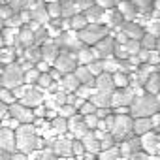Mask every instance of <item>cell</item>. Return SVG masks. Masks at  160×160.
<instances>
[{"instance_id":"8992f818","label":"cell","mask_w":160,"mask_h":160,"mask_svg":"<svg viewBox=\"0 0 160 160\" xmlns=\"http://www.w3.org/2000/svg\"><path fill=\"white\" fill-rule=\"evenodd\" d=\"M136 98V91L132 87H124V89H115V92L111 94V108H130V104Z\"/></svg>"},{"instance_id":"5bb4252c","label":"cell","mask_w":160,"mask_h":160,"mask_svg":"<svg viewBox=\"0 0 160 160\" xmlns=\"http://www.w3.org/2000/svg\"><path fill=\"white\" fill-rule=\"evenodd\" d=\"M19 104H23V106H27V108H30V109L42 106V104H43V91H40L38 87H30V91L19 100Z\"/></svg>"},{"instance_id":"5b68a950","label":"cell","mask_w":160,"mask_h":160,"mask_svg":"<svg viewBox=\"0 0 160 160\" xmlns=\"http://www.w3.org/2000/svg\"><path fill=\"white\" fill-rule=\"evenodd\" d=\"M23 77H25V72H23V68L19 66V62L8 64V66L2 70V75H0V79H2V87H4V89H10V91L25 83Z\"/></svg>"},{"instance_id":"9c48e42d","label":"cell","mask_w":160,"mask_h":160,"mask_svg":"<svg viewBox=\"0 0 160 160\" xmlns=\"http://www.w3.org/2000/svg\"><path fill=\"white\" fill-rule=\"evenodd\" d=\"M55 43L57 45H60V47H68V49H72V51H79L83 47V42L79 40V36H77V32L75 30H64V32H60V36L55 40Z\"/></svg>"},{"instance_id":"2e32d148","label":"cell","mask_w":160,"mask_h":160,"mask_svg":"<svg viewBox=\"0 0 160 160\" xmlns=\"http://www.w3.org/2000/svg\"><path fill=\"white\" fill-rule=\"evenodd\" d=\"M94 89L100 91V92H106V94H113L115 92V85H113V75L104 72L100 75L94 77Z\"/></svg>"},{"instance_id":"44dd1931","label":"cell","mask_w":160,"mask_h":160,"mask_svg":"<svg viewBox=\"0 0 160 160\" xmlns=\"http://www.w3.org/2000/svg\"><path fill=\"white\" fill-rule=\"evenodd\" d=\"M75 57H77V66H87V64H91L96 58L94 51L89 45H83L79 51H75Z\"/></svg>"},{"instance_id":"e0dca14e","label":"cell","mask_w":160,"mask_h":160,"mask_svg":"<svg viewBox=\"0 0 160 160\" xmlns=\"http://www.w3.org/2000/svg\"><path fill=\"white\" fill-rule=\"evenodd\" d=\"M42 60H45L49 66H53L55 64V60H57V57H58V45L55 43V42H43L42 43Z\"/></svg>"},{"instance_id":"11a10c76","label":"cell","mask_w":160,"mask_h":160,"mask_svg":"<svg viewBox=\"0 0 160 160\" xmlns=\"http://www.w3.org/2000/svg\"><path fill=\"white\" fill-rule=\"evenodd\" d=\"M8 117V106L0 102V119H6Z\"/></svg>"},{"instance_id":"74e56055","label":"cell","mask_w":160,"mask_h":160,"mask_svg":"<svg viewBox=\"0 0 160 160\" xmlns=\"http://www.w3.org/2000/svg\"><path fill=\"white\" fill-rule=\"evenodd\" d=\"M47 12L51 19H58L60 15V0H53V2H47Z\"/></svg>"},{"instance_id":"1f68e13d","label":"cell","mask_w":160,"mask_h":160,"mask_svg":"<svg viewBox=\"0 0 160 160\" xmlns=\"http://www.w3.org/2000/svg\"><path fill=\"white\" fill-rule=\"evenodd\" d=\"M38 89L40 91H45V92H49L51 91V87L55 85V81H53V79H51V75H49V72L47 73H42L40 75V79H38Z\"/></svg>"},{"instance_id":"60d3db41","label":"cell","mask_w":160,"mask_h":160,"mask_svg":"<svg viewBox=\"0 0 160 160\" xmlns=\"http://www.w3.org/2000/svg\"><path fill=\"white\" fill-rule=\"evenodd\" d=\"M87 68H89V70H91V73L96 77V75L104 73V60H102V58H94L91 64H87Z\"/></svg>"},{"instance_id":"6f0895ef","label":"cell","mask_w":160,"mask_h":160,"mask_svg":"<svg viewBox=\"0 0 160 160\" xmlns=\"http://www.w3.org/2000/svg\"><path fill=\"white\" fill-rule=\"evenodd\" d=\"M0 160H10V152H6V151L0 149Z\"/></svg>"},{"instance_id":"484cf974","label":"cell","mask_w":160,"mask_h":160,"mask_svg":"<svg viewBox=\"0 0 160 160\" xmlns=\"http://www.w3.org/2000/svg\"><path fill=\"white\" fill-rule=\"evenodd\" d=\"M113 75V85L115 89H124V87H130V73H124V72H115L111 73Z\"/></svg>"},{"instance_id":"f546056e","label":"cell","mask_w":160,"mask_h":160,"mask_svg":"<svg viewBox=\"0 0 160 160\" xmlns=\"http://www.w3.org/2000/svg\"><path fill=\"white\" fill-rule=\"evenodd\" d=\"M51 128H53V130H57V132H58V136H60V134H66V132H68V119H64V117L57 115V117L51 121Z\"/></svg>"},{"instance_id":"ba28073f","label":"cell","mask_w":160,"mask_h":160,"mask_svg":"<svg viewBox=\"0 0 160 160\" xmlns=\"http://www.w3.org/2000/svg\"><path fill=\"white\" fill-rule=\"evenodd\" d=\"M53 66H55L57 70H60L62 75H64V73H72V72H75V68H77V57H75L73 53H70V51H60Z\"/></svg>"},{"instance_id":"d4e9b609","label":"cell","mask_w":160,"mask_h":160,"mask_svg":"<svg viewBox=\"0 0 160 160\" xmlns=\"http://www.w3.org/2000/svg\"><path fill=\"white\" fill-rule=\"evenodd\" d=\"M91 102H92L96 108H111V94L94 91V94L91 96Z\"/></svg>"},{"instance_id":"7a4b0ae2","label":"cell","mask_w":160,"mask_h":160,"mask_svg":"<svg viewBox=\"0 0 160 160\" xmlns=\"http://www.w3.org/2000/svg\"><path fill=\"white\" fill-rule=\"evenodd\" d=\"M156 111H160V106H158V100H156V94H149V92H141V94H136L134 102L130 104L128 108V113L132 119L136 117H151L154 115Z\"/></svg>"},{"instance_id":"ee69618b","label":"cell","mask_w":160,"mask_h":160,"mask_svg":"<svg viewBox=\"0 0 160 160\" xmlns=\"http://www.w3.org/2000/svg\"><path fill=\"white\" fill-rule=\"evenodd\" d=\"M83 122L87 124V128H89V130H96V128H98L100 119L96 117V113H92V115H85V117H83Z\"/></svg>"},{"instance_id":"e575fe53","label":"cell","mask_w":160,"mask_h":160,"mask_svg":"<svg viewBox=\"0 0 160 160\" xmlns=\"http://www.w3.org/2000/svg\"><path fill=\"white\" fill-rule=\"evenodd\" d=\"M40 75H42V72H38L36 68H30V70H27L25 72V77H23V81L27 83V85H36L38 83V79H40Z\"/></svg>"},{"instance_id":"f5cc1de1","label":"cell","mask_w":160,"mask_h":160,"mask_svg":"<svg viewBox=\"0 0 160 160\" xmlns=\"http://www.w3.org/2000/svg\"><path fill=\"white\" fill-rule=\"evenodd\" d=\"M49 75H51V79H53L55 83H57V81H60V79H62V72H60V70H57L55 66H53V68L49 70Z\"/></svg>"},{"instance_id":"f1b7e54d","label":"cell","mask_w":160,"mask_h":160,"mask_svg":"<svg viewBox=\"0 0 160 160\" xmlns=\"http://www.w3.org/2000/svg\"><path fill=\"white\" fill-rule=\"evenodd\" d=\"M15 60V51H13V47H0V64H12Z\"/></svg>"},{"instance_id":"d6986e66","label":"cell","mask_w":160,"mask_h":160,"mask_svg":"<svg viewBox=\"0 0 160 160\" xmlns=\"http://www.w3.org/2000/svg\"><path fill=\"white\" fill-rule=\"evenodd\" d=\"M19 45L23 47V49H28V47H32L36 42H34V30L28 27V25H23L21 28H19Z\"/></svg>"},{"instance_id":"ffe728a7","label":"cell","mask_w":160,"mask_h":160,"mask_svg":"<svg viewBox=\"0 0 160 160\" xmlns=\"http://www.w3.org/2000/svg\"><path fill=\"white\" fill-rule=\"evenodd\" d=\"M60 89L64 91V92H75L77 91V87L79 85H81V83H79V79L75 77V73L72 72V73H64L62 75V79H60Z\"/></svg>"},{"instance_id":"681fc988","label":"cell","mask_w":160,"mask_h":160,"mask_svg":"<svg viewBox=\"0 0 160 160\" xmlns=\"http://www.w3.org/2000/svg\"><path fill=\"white\" fill-rule=\"evenodd\" d=\"M34 68H36L38 72H42V73H47V72L51 70V66H49L45 60H40V62H36V64H34Z\"/></svg>"},{"instance_id":"3957f363","label":"cell","mask_w":160,"mask_h":160,"mask_svg":"<svg viewBox=\"0 0 160 160\" xmlns=\"http://www.w3.org/2000/svg\"><path fill=\"white\" fill-rule=\"evenodd\" d=\"M111 136L115 138V141H124V139H128V138L134 136V119L130 117V113L115 115Z\"/></svg>"},{"instance_id":"6da1fadb","label":"cell","mask_w":160,"mask_h":160,"mask_svg":"<svg viewBox=\"0 0 160 160\" xmlns=\"http://www.w3.org/2000/svg\"><path fill=\"white\" fill-rule=\"evenodd\" d=\"M15 145H17V151L28 154V152H32L34 149H42L43 139L38 138L34 124H21V126L15 130Z\"/></svg>"},{"instance_id":"94428289","label":"cell","mask_w":160,"mask_h":160,"mask_svg":"<svg viewBox=\"0 0 160 160\" xmlns=\"http://www.w3.org/2000/svg\"><path fill=\"white\" fill-rule=\"evenodd\" d=\"M0 89H2V79H0Z\"/></svg>"},{"instance_id":"bcb514c9","label":"cell","mask_w":160,"mask_h":160,"mask_svg":"<svg viewBox=\"0 0 160 160\" xmlns=\"http://www.w3.org/2000/svg\"><path fill=\"white\" fill-rule=\"evenodd\" d=\"M100 147H102V151H106V149H111V147H115V138L111 136V134H106L102 139H100Z\"/></svg>"},{"instance_id":"9a60e30c","label":"cell","mask_w":160,"mask_h":160,"mask_svg":"<svg viewBox=\"0 0 160 160\" xmlns=\"http://www.w3.org/2000/svg\"><path fill=\"white\" fill-rule=\"evenodd\" d=\"M0 149L6 151V152H15L17 145H15V132L10 128H0Z\"/></svg>"},{"instance_id":"8fae6325","label":"cell","mask_w":160,"mask_h":160,"mask_svg":"<svg viewBox=\"0 0 160 160\" xmlns=\"http://www.w3.org/2000/svg\"><path fill=\"white\" fill-rule=\"evenodd\" d=\"M92 51L96 55V58H108V57H113V51H115V40L111 36H106L104 40H100L96 45H92Z\"/></svg>"},{"instance_id":"52a82bcc","label":"cell","mask_w":160,"mask_h":160,"mask_svg":"<svg viewBox=\"0 0 160 160\" xmlns=\"http://www.w3.org/2000/svg\"><path fill=\"white\" fill-rule=\"evenodd\" d=\"M8 115L10 117H13V119H17L21 124H32L34 122V111L30 109V108H27V106H23V104H19V102H15V104H12V106H8Z\"/></svg>"},{"instance_id":"83f0119b","label":"cell","mask_w":160,"mask_h":160,"mask_svg":"<svg viewBox=\"0 0 160 160\" xmlns=\"http://www.w3.org/2000/svg\"><path fill=\"white\" fill-rule=\"evenodd\" d=\"M70 25H72V30L79 32V30H83V28H85V27L89 25V21H87L85 13L81 12V13H77V15H73V17L70 19Z\"/></svg>"},{"instance_id":"f6af8a7d","label":"cell","mask_w":160,"mask_h":160,"mask_svg":"<svg viewBox=\"0 0 160 160\" xmlns=\"http://www.w3.org/2000/svg\"><path fill=\"white\" fill-rule=\"evenodd\" d=\"M30 91V85H27V83H23V85H19V87H15V89H12V92H13V96L17 98V102L27 94Z\"/></svg>"},{"instance_id":"7402d4cb","label":"cell","mask_w":160,"mask_h":160,"mask_svg":"<svg viewBox=\"0 0 160 160\" xmlns=\"http://www.w3.org/2000/svg\"><path fill=\"white\" fill-rule=\"evenodd\" d=\"M83 145H85V152H92V154H98L100 151H102V147H100V139H96V136H94V132L91 130L83 139Z\"/></svg>"},{"instance_id":"d590c367","label":"cell","mask_w":160,"mask_h":160,"mask_svg":"<svg viewBox=\"0 0 160 160\" xmlns=\"http://www.w3.org/2000/svg\"><path fill=\"white\" fill-rule=\"evenodd\" d=\"M0 102L2 104H6V106H12V104H15L17 102V98L13 96V92L10 91V89H0Z\"/></svg>"},{"instance_id":"30bf717a","label":"cell","mask_w":160,"mask_h":160,"mask_svg":"<svg viewBox=\"0 0 160 160\" xmlns=\"http://www.w3.org/2000/svg\"><path fill=\"white\" fill-rule=\"evenodd\" d=\"M68 132L72 134V139H83L91 130L87 128V124L83 122V115H73L68 119Z\"/></svg>"},{"instance_id":"91938a15","label":"cell","mask_w":160,"mask_h":160,"mask_svg":"<svg viewBox=\"0 0 160 160\" xmlns=\"http://www.w3.org/2000/svg\"><path fill=\"white\" fill-rule=\"evenodd\" d=\"M2 28H4V21L0 19V32H2Z\"/></svg>"},{"instance_id":"9f6ffc18","label":"cell","mask_w":160,"mask_h":160,"mask_svg":"<svg viewBox=\"0 0 160 160\" xmlns=\"http://www.w3.org/2000/svg\"><path fill=\"white\" fill-rule=\"evenodd\" d=\"M83 160H98V154H92V152H85V154H83Z\"/></svg>"},{"instance_id":"603a6c76","label":"cell","mask_w":160,"mask_h":160,"mask_svg":"<svg viewBox=\"0 0 160 160\" xmlns=\"http://www.w3.org/2000/svg\"><path fill=\"white\" fill-rule=\"evenodd\" d=\"M2 38H4V45L6 47H13V45H17L19 43V28H12V27H4L2 28Z\"/></svg>"},{"instance_id":"7bdbcfd3","label":"cell","mask_w":160,"mask_h":160,"mask_svg":"<svg viewBox=\"0 0 160 160\" xmlns=\"http://www.w3.org/2000/svg\"><path fill=\"white\" fill-rule=\"evenodd\" d=\"M60 117H64V119H70V117H73V115H77V108H73V106H70V104H64V106H60L58 108V111H57Z\"/></svg>"},{"instance_id":"816d5d0a","label":"cell","mask_w":160,"mask_h":160,"mask_svg":"<svg viewBox=\"0 0 160 160\" xmlns=\"http://www.w3.org/2000/svg\"><path fill=\"white\" fill-rule=\"evenodd\" d=\"M109 115H111V108H98L96 109V117L98 119H106Z\"/></svg>"},{"instance_id":"ac0fdd59","label":"cell","mask_w":160,"mask_h":160,"mask_svg":"<svg viewBox=\"0 0 160 160\" xmlns=\"http://www.w3.org/2000/svg\"><path fill=\"white\" fill-rule=\"evenodd\" d=\"M151 130H154L151 117H136L134 119V136H143Z\"/></svg>"},{"instance_id":"4dcf8cb0","label":"cell","mask_w":160,"mask_h":160,"mask_svg":"<svg viewBox=\"0 0 160 160\" xmlns=\"http://www.w3.org/2000/svg\"><path fill=\"white\" fill-rule=\"evenodd\" d=\"M98 160H121V151H119V147H111V149L100 151V152H98Z\"/></svg>"},{"instance_id":"7dc6e473","label":"cell","mask_w":160,"mask_h":160,"mask_svg":"<svg viewBox=\"0 0 160 160\" xmlns=\"http://www.w3.org/2000/svg\"><path fill=\"white\" fill-rule=\"evenodd\" d=\"M2 126H4V128H10V130H17V128L21 126V122H19L17 119H13V117L8 115V117L4 119V124H2Z\"/></svg>"},{"instance_id":"277c9868","label":"cell","mask_w":160,"mask_h":160,"mask_svg":"<svg viewBox=\"0 0 160 160\" xmlns=\"http://www.w3.org/2000/svg\"><path fill=\"white\" fill-rule=\"evenodd\" d=\"M109 28L111 27H108V25H87L83 30H79L77 32V36H79V40L83 42V45H96L100 40H104L106 36H109Z\"/></svg>"},{"instance_id":"f907efd6","label":"cell","mask_w":160,"mask_h":160,"mask_svg":"<svg viewBox=\"0 0 160 160\" xmlns=\"http://www.w3.org/2000/svg\"><path fill=\"white\" fill-rule=\"evenodd\" d=\"M32 111H34V117H36V119H45L47 109H45V106H43V104H42V106H38V108H34Z\"/></svg>"},{"instance_id":"7c38bea8","label":"cell","mask_w":160,"mask_h":160,"mask_svg":"<svg viewBox=\"0 0 160 160\" xmlns=\"http://www.w3.org/2000/svg\"><path fill=\"white\" fill-rule=\"evenodd\" d=\"M119 151H121V156H124V158H130V156L141 152V141H139V136H132V138L121 141Z\"/></svg>"},{"instance_id":"cb8c5ba5","label":"cell","mask_w":160,"mask_h":160,"mask_svg":"<svg viewBox=\"0 0 160 160\" xmlns=\"http://www.w3.org/2000/svg\"><path fill=\"white\" fill-rule=\"evenodd\" d=\"M73 73H75V77L79 79L81 85H94V75L91 73V70L87 66H77Z\"/></svg>"},{"instance_id":"c3c4849f","label":"cell","mask_w":160,"mask_h":160,"mask_svg":"<svg viewBox=\"0 0 160 160\" xmlns=\"http://www.w3.org/2000/svg\"><path fill=\"white\" fill-rule=\"evenodd\" d=\"M40 160H58V156L51 151V149H43L42 151V158Z\"/></svg>"},{"instance_id":"680465c9","label":"cell","mask_w":160,"mask_h":160,"mask_svg":"<svg viewBox=\"0 0 160 160\" xmlns=\"http://www.w3.org/2000/svg\"><path fill=\"white\" fill-rule=\"evenodd\" d=\"M0 47H4V38H2V34H0Z\"/></svg>"},{"instance_id":"4fadbf2b","label":"cell","mask_w":160,"mask_h":160,"mask_svg":"<svg viewBox=\"0 0 160 160\" xmlns=\"http://www.w3.org/2000/svg\"><path fill=\"white\" fill-rule=\"evenodd\" d=\"M49 149L58 158H68V156H72V138H57Z\"/></svg>"},{"instance_id":"836d02e7","label":"cell","mask_w":160,"mask_h":160,"mask_svg":"<svg viewBox=\"0 0 160 160\" xmlns=\"http://www.w3.org/2000/svg\"><path fill=\"white\" fill-rule=\"evenodd\" d=\"M25 58H27V60H30L32 64L40 62V60H42V49H40V47H36V45H32V47L25 49Z\"/></svg>"},{"instance_id":"4316f807","label":"cell","mask_w":160,"mask_h":160,"mask_svg":"<svg viewBox=\"0 0 160 160\" xmlns=\"http://www.w3.org/2000/svg\"><path fill=\"white\" fill-rule=\"evenodd\" d=\"M43 106H45L47 111H58L60 102H58V98H57L55 92H45L43 94Z\"/></svg>"},{"instance_id":"6125c7cd","label":"cell","mask_w":160,"mask_h":160,"mask_svg":"<svg viewBox=\"0 0 160 160\" xmlns=\"http://www.w3.org/2000/svg\"><path fill=\"white\" fill-rule=\"evenodd\" d=\"M0 128H2V122H0Z\"/></svg>"},{"instance_id":"ab89813d","label":"cell","mask_w":160,"mask_h":160,"mask_svg":"<svg viewBox=\"0 0 160 160\" xmlns=\"http://www.w3.org/2000/svg\"><path fill=\"white\" fill-rule=\"evenodd\" d=\"M104 72H108V73H115V72H119V60L113 58V57L104 58Z\"/></svg>"},{"instance_id":"8d00e7d4","label":"cell","mask_w":160,"mask_h":160,"mask_svg":"<svg viewBox=\"0 0 160 160\" xmlns=\"http://www.w3.org/2000/svg\"><path fill=\"white\" fill-rule=\"evenodd\" d=\"M72 154H73L75 158H83V154H85V145H83L81 139H72Z\"/></svg>"},{"instance_id":"d6a6232c","label":"cell","mask_w":160,"mask_h":160,"mask_svg":"<svg viewBox=\"0 0 160 160\" xmlns=\"http://www.w3.org/2000/svg\"><path fill=\"white\" fill-rule=\"evenodd\" d=\"M94 85H79L75 91V96H79L81 100H91V96L94 94Z\"/></svg>"},{"instance_id":"be15d7a7","label":"cell","mask_w":160,"mask_h":160,"mask_svg":"<svg viewBox=\"0 0 160 160\" xmlns=\"http://www.w3.org/2000/svg\"><path fill=\"white\" fill-rule=\"evenodd\" d=\"M77 160H83V158H77Z\"/></svg>"},{"instance_id":"db71d44e","label":"cell","mask_w":160,"mask_h":160,"mask_svg":"<svg viewBox=\"0 0 160 160\" xmlns=\"http://www.w3.org/2000/svg\"><path fill=\"white\" fill-rule=\"evenodd\" d=\"M10 160H28V154H25L21 151H15V152L10 154Z\"/></svg>"},{"instance_id":"f35d334b","label":"cell","mask_w":160,"mask_h":160,"mask_svg":"<svg viewBox=\"0 0 160 160\" xmlns=\"http://www.w3.org/2000/svg\"><path fill=\"white\" fill-rule=\"evenodd\" d=\"M124 47H126V51H128V55H138L139 51H141V42L139 40H126L124 42Z\"/></svg>"},{"instance_id":"b9f144b4","label":"cell","mask_w":160,"mask_h":160,"mask_svg":"<svg viewBox=\"0 0 160 160\" xmlns=\"http://www.w3.org/2000/svg\"><path fill=\"white\" fill-rule=\"evenodd\" d=\"M96 109H98V108H96V106H94L91 100H85V102L81 104V108L77 109V113L85 117V115H92V113H96Z\"/></svg>"}]
</instances>
